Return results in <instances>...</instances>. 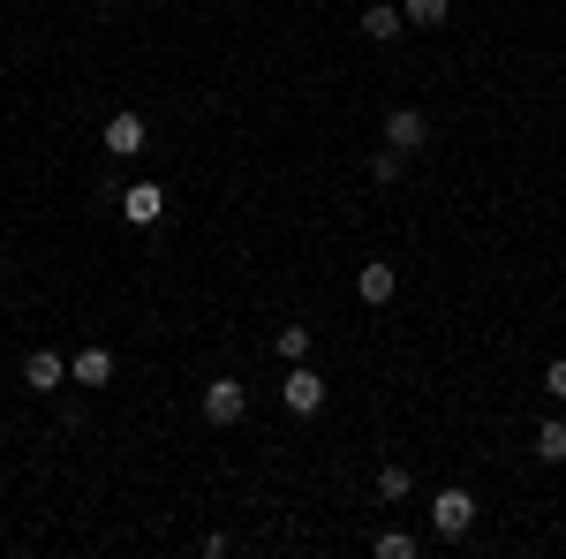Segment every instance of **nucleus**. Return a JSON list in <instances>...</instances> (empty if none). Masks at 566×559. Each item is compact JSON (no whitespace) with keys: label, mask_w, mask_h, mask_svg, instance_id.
Listing matches in <instances>:
<instances>
[{"label":"nucleus","mask_w":566,"mask_h":559,"mask_svg":"<svg viewBox=\"0 0 566 559\" xmlns=\"http://www.w3.org/2000/svg\"><path fill=\"white\" fill-rule=\"evenodd\" d=\"M355 31H363V39H370V45H392V39H400V31H408V15H400V0H370Z\"/></svg>","instance_id":"1a4fd4ad"},{"label":"nucleus","mask_w":566,"mask_h":559,"mask_svg":"<svg viewBox=\"0 0 566 559\" xmlns=\"http://www.w3.org/2000/svg\"><path fill=\"white\" fill-rule=\"evenodd\" d=\"M408 491H416V476L400 469V462H386V469H378V499H386V507H400Z\"/></svg>","instance_id":"4468645a"},{"label":"nucleus","mask_w":566,"mask_h":559,"mask_svg":"<svg viewBox=\"0 0 566 559\" xmlns=\"http://www.w3.org/2000/svg\"><path fill=\"white\" fill-rule=\"evenodd\" d=\"M272 355H280V363H310V325H280V333H272Z\"/></svg>","instance_id":"f8f14e48"},{"label":"nucleus","mask_w":566,"mask_h":559,"mask_svg":"<svg viewBox=\"0 0 566 559\" xmlns=\"http://www.w3.org/2000/svg\"><path fill=\"white\" fill-rule=\"evenodd\" d=\"M446 8H453V0H400L408 31H446Z\"/></svg>","instance_id":"9b49d317"},{"label":"nucleus","mask_w":566,"mask_h":559,"mask_svg":"<svg viewBox=\"0 0 566 559\" xmlns=\"http://www.w3.org/2000/svg\"><path fill=\"white\" fill-rule=\"evenodd\" d=\"M536 462H552V469L566 462V416H552V424H536Z\"/></svg>","instance_id":"ddd939ff"},{"label":"nucleus","mask_w":566,"mask_h":559,"mask_svg":"<svg viewBox=\"0 0 566 559\" xmlns=\"http://www.w3.org/2000/svg\"><path fill=\"white\" fill-rule=\"evenodd\" d=\"M544 393L566 408V355H552V363H544Z\"/></svg>","instance_id":"f3484780"},{"label":"nucleus","mask_w":566,"mask_h":559,"mask_svg":"<svg viewBox=\"0 0 566 559\" xmlns=\"http://www.w3.org/2000/svg\"><path fill=\"white\" fill-rule=\"evenodd\" d=\"M69 386H84V393H98V386H114V348H98V341H84L76 355H69Z\"/></svg>","instance_id":"423d86ee"},{"label":"nucleus","mask_w":566,"mask_h":559,"mask_svg":"<svg viewBox=\"0 0 566 559\" xmlns=\"http://www.w3.org/2000/svg\"><path fill=\"white\" fill-rule=\"evenodd\" d=\"M98 144H106L114 159H136V152L151 144V122H144L136 106H122V114H106V130H98Z\"/></svg>","instance_id":"7ed1b4c3"},{"label":"nucleus","mask_w":566,"mask_h":559,"mask_svg":"<svg viewBox=\"0 0 566 559\" xmlns=\"http://www.w3.org/2000/svg\"><path fill=\"white\" fill-rule=\"evenodd\" d=\"M370 552H378V559H416V537H408V529H378Z\"/></svg>","instance_id":"2eb2a0df"},{"label":"nucleus","mask_w":566,"mask_h":559,"mask_svg":"<svg viewBox=\"0 0 566 559\" xmlns=\"http://www.w3.org/2000/svg\"><path fill=\"white\" fill-rule=\"evenodd\" d=\"M23 386L31 393H61L69 386V355H61V348H31V355H23Z\"/></svg>","instance_id":"6e6552de"},{"label":"nucleus","mask_w":566,"mask_h":559,"mask_svg":"<svg viewBox=\"0 0 566 559\" xmlns=\"http://www.w3.org/2000/svg\"><path fill=\"white\" fill-rule=\"evenodd\" d=\"M400 167H408V159H400L392 144H378V152H370V182H400Z\"/></svg>","instance_id":"dca6fc26"},{"label":"nucleus","mask_w":566,"mask_h":559,"mask_svg":"<svg viewBox=\"0 0 566 559\" xmlns=\"http://www.w3.org/2000/svg\"><path fill=\"white\" fill-rule=\"evenodd\" d=\"M114 205H122V219H129V227H159V219H167V189H159V182H129Z\"/></svg>","instance_id":"0eeeda50"},{"label":"nucleus","mask_w":566,"mask_h":559,"mask_svg":"<svg viewBox=\"0 0 566 559\" xmlns=\"http://www.w3.org/2000/svg\"><path fill=\"white\" fill-rule=\"evenodd\" d=\"M280 401H287V416H317V408H325V379H317L310 363H287V379H280Z\"/></svg>","instance_id":"39448f33"},{"label":"nucleus","mask_w":566,"mask_h":559,"mask_svg":"<svg viewBox=\"0 0 566 559\" xmlns=\"http://www.w3.org/2000/svg\"><path fill=\"white\" fill-rule=\"evenodd\" d=\"M392 288H400V272H392L386 258H378V265H363V272H355V296L370 302V310H386V302H392Z\"/></svg>","instance_id":"9d476101"},{"label":"nucleus","mask_w":566,"mask_h":559,"mask_svg":"<svg viewBox=\"0 0 566 559\" xmlns=\"http://www.w3.org/2000/svg\"><path fill=\"white\" fill-rule=\"evenodd\" d=\"M423 515H431V537H446V545H453V537H469V529H476L483 499L469 491V484H438V491H431V507H423Z\"/></svg>","instance_id":"f257e3e1"},{"label":"nucleus","mask_w":566,"mask_h":559,"mask_svg":"<svg viewBox=\"0 0 566 559\" xmlns=\"http://www.w3.org/2000/svg\"><path fill=\"white\" fill-rule=\"evenodd\" d=\"M242 416H250V386H242V379H212V386H205V424L234 431Z\"/></svg>","instance_id":"f03ea898"},{"label":"nucleus","mask_w":566,"mask_h":559,"mask_svg":"<svg viewBox=\"0 0 566 559\" xmlns=\"http://www.w3.org/2000/svg\"><path fill=\"white\" fill-rule=\"evenodd\" d=\"M386 144L400 152V159H416V152L431 144V114H423V106H392L386 114Z\"/></svg>","instance_id":"20e7f679"}]
</instances>
